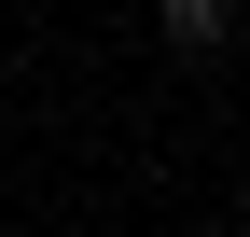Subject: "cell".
<instances>
[{
    "instance_id": "1",
    "label": "cell",
    "mask_w": 250,
    "mask_h": 237,
    "mask_svg": "<svg viewBox=\"0 0 250 237\" xmlns=\"http://www.w3.org/2000/svg\"><path fill=\"white\" fill-rule=\"evenodd\" d=\"M153 42L167 56H223L236 42V0H153Z\"/></svg>"
}]
</instances>
